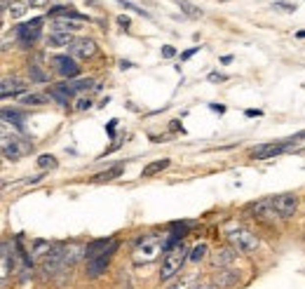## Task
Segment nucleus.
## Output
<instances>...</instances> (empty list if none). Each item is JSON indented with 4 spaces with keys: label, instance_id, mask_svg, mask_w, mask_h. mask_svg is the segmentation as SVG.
<instances>
[{
    "label": "nucleus",
    "instance_id": "13",
    "mask_svg": "<svg viewBox=\"0 0 305 289\" xmlns=\"http://www.w3.org/2000/svg\"><path fill=\"white\" fill-rule=\"evenodd\" d=\"M111 257L113 254H106V257H96V259H89L87 261V278H92V280H96V278H101L106 273V268H108V261H111Z\"/></svg>",
    "mask_w": 305,
    "mask_h": 289
},
{
    "label": "nucleus",
    "instance_id": "18",
    "mask_svg": "<svg viewBox=\"0 0 305 289\" xmlns=\"http://www.w3.org/2000/svg\"><path fill=\"white\" fill-rule=\"evenodd\" d=\"M83 29V22H75V19H68V17H61V19H54L52 22V31H61V33H75Z\"/></svg>",
    "mask_w": 305,
    "mask_h": 289
},
{
    "label": "nucleus",
    "instance_id": "19",
    "mask_svg": "<svg viewBox=\"0 0 305 289\" xmlns=\"http://www.w3.org/2000/svg\"><path fill=\"white\" fill-rule=\"evenodd\" d=\"M235 257H237V249L235 247H228V249H216V254H214V266H228V263H232L235 261Z\"/></svg>",
    "mask_w": 305,
    "mask_h": 289
},
{
    "label": "nucleus",
    "instance_id": "34",
    "mask_svg": "<svg viewBox=\"0 0 305 289\" xmlns=\"http://www.w3.org/2000/svg\"><path fill=\"white\" fill-rule=\"evenodd\" d=\"M87 108H92V99L87 96V99H78V104H75V111H87Z\"/></svg>",
    "mask_w": 305,
    "mask_h": 289
},
{
    "label": "nucleus",
    "instance_id": "4",
    "mask_svg": "<svg viewBox=\"0 0 305 289\" xmlns=\"http://www.w3.org/2000/svg\"><path fill=\"white\" fill-rule=\"evenodd\" d=\"M14 35L21 43V47H31L38 38L42 35V19H31V22H24L14 29Z\"/></svg>",
    "mask_w": 305,
    "mask_h": 289
},
{
    "label": "nucleus",
    "instance_id": "27",
    "mask_svg": "<svg viewBox=\"0 0 305 289\" xmlns=\"http://www.w3.org/2000/svg\"><path fill=\"white\" fill-rule=\"evenodd\" d=\"M21 104H24V106H42V104H45V96L42 94H24L21 96Z\"/></svg>",
    "mask_w": 305,
    "mask_h": 289
},
{
    "label": "nucleus",
    "instance_id": "6",
    "mask_svg": "<svg viewBox=\"0 0 305 289\" xmlns=\"http://www.w3.org/2000/svg\"><path fill=\"white\" fill-rule=\"evenodd\" d=\"M40 270L45 273V275H56L59 270H66V263H63V247L61 245L52 247V249L40 259Z\"/></svg>",
    "mask_w": 305,
    "mask_h": 289
},
{
    "label": "nucleus",
    "instance_id": "5",
    "mask_svg": "<svg viewBox=\"0 0 305 289\" xmlns=\"http://www.w3.org/2000/svg\"><path fill=\"white\" fill-rule=\"evenodd\" d=\"M247 212H251V216L256 219V221L268 224V226H273L277 219H282V216L277 214V209H275L273 198H270V200H258V202L249 204V207H247Z\"/></svg>",
    "mask_w": 305,
    "mask_h": 289
},
{
    "label": "nucleus",
    "instance_id": "9",
    "mask_svg": "<svg viewBox=\"0 0 305 289\" xmlns=\"http://www.w3.org/2000/svg\"><path fill=\"white\" fill-rule=\"evenodd\" d=\"M291 146V141H279V144H261V146H256V148H251V158H256V160H270V158H277L279 153H284L286 148Z\"/></svg>",
    "mask_w": 305,
    "mask_h": 289
},
{
    "label": "nucleus",
    "instance_id": "42",
    "mask_svg": "<svg viewBox=\"0 0 305 289\" xmlns=\"http://www.w3.org/2000/svg\"><path fill=\"white\" fill-rule=\"evenodd\" d=\"M221 80H225V75H221V73H211L209 75V83H221Z\"/></svg>",
    "mask_w": 305,
    "mask_h": 289
},
{
    "label": "nucleus",
    "instance_id": "40",
    "mask_svg": "<svg viewBox=\"0 0 305 289\" xmlns=\"http://www.w3.org/2000/svg\"><path fill=\"white\" fill-rule=\"evenodd\" d=\"M169 289H190V285H188V280H181V282H176V285H171Z\"/></svg>",
    "mask_w": 305,
    "mask_h": 289
},
{
    "label": "nucleus",
    "instance_id": "25",
    "mask_svg": "<svg viewBox=\"0 0 305 289\" xmlns=\"http://www.w3.org/2000/svg\"><path fill=\"white\" fill-rule=\"evenodd\" d=\"M28 73H31V80L33 83H47V73L42 71L38 64H31L28 66Z\"/></svg>",
    "mask_w": 305,
    "mask_h": 289
},
{
    "label": "nucleus",
    "instance_id": "3",
    "mask_svg": "<svg viewBox=\"0 0 305 289\" xmlns=\"http://www.w3.org/2000/svg\"><path fill=\"white\" fill-rule=\"evenodd\" d=\"M188 254H190V249L183 245V242H179V245L171 247L167 254H165V259H162L160 280H162V282H167V280H171L174 275H179L181 268H183V263H186V259H188Z\"/></svg>",
    "mask_w": 305,
    "mask_h": 289
},
{
    "label": "nucleus",
    "instance_id": "14",
    "mask_svg": "<svg viewBox=\"0 0 305 289\" xmlns=\"http://www.w3.org/2000/svg\"><path fill=\"white\" fill-rule=\"evenodd\" d=\"M24 89H26V83H21L19 78H5V80L0 83V96H2V99L24 94Z\"/></svg>",
    "mask_w": 305,
    "mask_h": 289
},
{
    "label": "nucleus",
    "instance_id": "32",
    "mask_svg": "<svg viewBox=\"0 0 305 289\" xmlns=\"http://www.w3.org/2000/svg\"><path fill=\"white\" fill-rule=\"evenodd\" d=\"M71 85H73L75 92H83V89L94 87V80H92V78H80V80H75V83H71Z\"/></svg>",
    "mask_w": 305,
    "mask_h": 289
},
{
    "label": "nucleus",
    "instance_id": "2",
    "mask_svg": "<svg viewBox=\"0 0 305 289\" xmlns=\"http://www.w3.org/2000/svg\"><path fill=\"white\" fill-rule=\"evenodd\" d=\"M165 249V242H162V235L160 233H148L139 240L137 245H134V252H132V259H134V263L141 266V263H150V261H155L158 254Z\"/></svg>",
    "mask_w": 305,
    "mask_h": 289
},
{
    "label": "nucleus",
    "instance_id": "1",
    "mask_svg": "<svg viewBox=\"0 0 305 289\" xmlns=\"http://www.w3.org/2000/svg\"><path fill=\"white\" fill-rule=\"evenodd\" d=\"M223 233H225L228 242L237 252H253L258 247V237L253 235L244 224H240V221H228V224L223 226Z\"/></svg>",
    "mask_w": 305,
    "mask_h": 289
},
{
    "label": "nucleus",
    "instance_id": "35",
    "mask_svg": "<svg viewBox=\"0 0 305 289\" xmlns=\"http://www.w3.org/2000/svg\"><path fill=\"white\" fill-rule=\"evenodd\" d=\"M195 52H200V45H195L193 50H186V52L181 54V61H188V59H190V57H193Z\"/></svg>",
    "mask_w": 305,
    "mask_h": 289
},
{
    "label": "nucleus",
    "instance_id": "31",
    "mask_svg": "<svg viewBox=\"0 0 305 289\" xmlns=\"http://www.w3.org/2000/svg\"><path fill=\"white\" fill-rule=\"evenodd\" d=\"M237 280V275H232V273H228V270H221V275L216 278V285L219 287H228V285H232Z\"/></svg>",
    "mask_w": 305,
    "mask_h": 289
},
{
    "label": "nucleus",
    "instance_id": "8",
    "mask_svg": "<svg viewBox=\"0 0 305 289\" xmlns=\"http://www.w3.org/2000/svg\"><path fill=\"white\" fill-rule=\"evenodd\" d=\"M31 150V144H24L19 137H7V134H2V155L7 158V160H19L24 153H28Z\"/></svg>",
    "mask_w": 305,
    "mask_h": 289
},
{
    "label": "nucleus",
    "instance_id": "20",
    "mask_svg": "<svg viewBox=\"0 0 305 289\" xmlns=\"http://www.w3.org/2000/svg\"><path fill=\"white\" fill-rule=\"evenodd\" d=\"M125 172V165H113L111 170H106V172H99L96 176H92V181L94 183H106V181H113V179H117L120 174Z\"/></svg>",
    "mask_w": 305,
    "mask_h": 289
},
{
    "label": "nucleus",
    "instance_id": "29",
    "mask_svg": "<svg viewBox=\"0 0 305 289\" xmlns=\"http://www.w3.org/2000/svg\"><path fill=\"white\" fill-rule=\"evenodd\" d=\"M38 165H40V170H54L56 167V158L50 155V153H45V155L38 158Z\"/></svg>",
    "mask_w": 305,
    "mask_h": 289
},
{
    "label": "nucleus",
    "instance_id": "10",
    "mask_svg": "<svg viewBox=\"0 0 305 289\" xmlns=\"http://www.w3.org/2000/svg\"><path fill=\"white\" fill-rule=\"evenodd\" d=\"M273 204L277 209V214L282 219H289V216L296 214V207H298V198L291 195V193H282V195H275L273 198Z\"/></svg>",
    "mask_w": 305,
    "mask_h": 289
},
{
    "label": "nucleus",
    "instance_id": "16",
    "mask_svg": "<svg viewBox=\"0 0 305 289\" xmlns=\"http://www.w3.org/2000/svg\"><path fill=\"white\" fill-rule=\"evenodd\" d=\"M50 17L54 19H61V17H68V19H75V22H87V17L75 12L71 5H56V7H50Z\"/></svg>",
    "mask_w": 305,
    "mask_h": 289
},
{
    "label": "nucleus",
    "instance_id": "30",
    "mask_svg": "<svg viewBox=\"0 0 305 289\" xmlns=\"http://www.w3.org/2000/svg\"><path fill=\"white\" fill-rule=\"evenodd\" d=\"M7 12L12 14V19H21V17L26 14V2H12Z\"/></svg>",
    "mask_w": 305,
    "mask_h": 289
},
{
    "label": "nucleus",
    "instance_id": "45",
    "mask_svg": "<svg viewBox=\"0 0 305 289\" xmlns=\"http://www.w3.org/2000/svg\"><path fill=\"white\" fill-rule=\"evenodd\" d=\"M132 61H125V59H122V61H120V68H122V71H125V68H132Z\"/></svg>",
    "mask_w": 305,
    "mask_h": 289
},
{
    "label": "nucleus",
    "instance_id": "28",
    "mask_svg": "<svg viewBox=\"0 0 305 289\" xmlns=\"http://www.w3.org/2000/svg\"><path fill=\"white\" fill-rule=\"evenodd\" d=\"M176 5H179V7H181V12H186L188 17H200V14H202V10H200V7H195V5H190L188 0H179Z\"/></svg>",
    "mask_w": 305,
    "mask_h": 289
},
{
    "label": "nucleus",
    "instance_id": "21",
    "mask_svg": "<svg viewBox=\"0 0 305 289\" xmlns=\"http://www.w3.org/2000/svg\"><path fill=\"white\" fill-rule=\"evenodd\" d=\"M167 167H169V160H167V158H162V160H155V162H150V165H146V167H143L141 176H155V174H160V172L167 170Z\"/></svg>",
    "mask_w": 305,
    "mask_h": 289
},
{
    "label": "nucleus",
    "instance_id": "36",
    "mask_svg": "<svg viewBox=\"0 0 305 289\" xmlns=\"http://www.w3.org/2000/svg\"><path fill=\"white\" fill-rule=\"evenodd\" d=\"M122 7H127V10H134V12H139V14H146V12L141 10V7H137V5H132V2H127V0H117Z\"/></svg>",
    "mask_w": 305,
    "mask_h": 289
},
{
    "label": "nucleus",
    "instance_id": "11",
    "mask_svg": "<svg viewBox=\"0 0 305 289\" xmlns=\"http://www.w3.org/2000/svg\"><path fill=\"white\" fill-rule=\"evenodd\" d=\"M96 54V43L89 40V38H83V40H75L71 45V57L73 59H89Z\"/></svg>",
    "mask_w": 305,
    "mask_h": 289
},
{
    "label": "nucleus",
    "instance_id": "39",
    "mask_svg": "<svg viewBox=\"0 0 305 289\" xmlns=\"http://www.w3.org/2000/svg\"><path fill=\"white\" fill-rule=\"evenodd\" d=\"M244 116H247V118H258V116H263V111H256V108H249V111H244Z\"/></svg>",
    "mask_w": 305,
    "mask_h": 289
},
{
    "label": "nucleus",
    "instance_id": "33",
    "mask_svg": "<svg viewBox=\"0 0 305 289\" xmlns=\"http://www.w3.org/2000/svg\"><path fill=\"white\" fill-rule=\"evenodd\" d=\"M273 7H275V10L289 12V14H291V12H296V5H291V2H284V0H275Z\"/></svg>",
    "mask_w": 305,
    "mask_h": 289
},
{
    "label": "nucleus",
    "instance_id": "37",
    "mask_svg": "<svg viewBox=\"0 0 305 289\" xmlns=\"http://www.w3.org/2000/svg\"><path fill=\"white\" fill-rule=\"evenodd\" d=\"M117 26H122V29H129V26H132V22H129V17H125V14H120V17H117Z\"/></svg>",
    "mask_w": 305,
    "mask_h": 289
},
{
    "label": "nucleus",
    "instance_id": "46",
    "mask_svg": "<svg viewBox=\"0 0 305 289\" xmlns=\"http://www.w3.org/2000/svg\"><path fill=\"white\" fill-rule=\"evenodd\" d=\"M211 111H216V113H223V111H225V108H223V106H216V104H211Z\"/></svg>",
    "mask_w": 305,
    "mask_h": 289
},
{
    "label": "nucleus",
    "instance_id": "22",
    "mask_svg": "<svg viewBox=\"0 0 305 289\" xmlns=\"http://www.w3.org/2000/svg\"><path fill=\"white\" fill-rule=\"evenodd\" d=\"M12 270V261H10V242H2V280H7Z\"/></svg>",
    "mask_w": 305,
    "mask_h": 289
},
{
    "label": "nucleus",
    "instance_id": "15",
    "mask_svg": "<svg viewBox=\"0 0 305 289\" xmlns=\"http://www.w3.org/2000/svg\"><path fill=\"white\" fill-rule=\"evenodd\" d=\"M75 94V89L71 83H59V85H52L50 87V96L56 99L59 104H68L71 101V96Z\"/></svg>",
    "mask_w": 305,
    "mask_h": 289
},
{
    "label": "nucleus",
    "instance_id": "17",
    "mask_svg": "<svg viewBox=\"0 0 305 289\" xmlns=\"http://www.w3.org/2000/svg\"><path fill=\"white\" fill-rule=\"evenodd\" d=\"M73 40V33H61V31H52L47 35V45L50 47H71Z\"/></svg>",
    "mask_w": 305,
    "mask_h": 289
},
{
    "label": "nucleus",
    "instance_id": "24",
    "mask_svg": "<svg viewBox=\"0 0 305 289\" xmlns=\"http://www.w3.org/2000/svg\"><path fill=\"white\" fill-rule=\"evenodd\" d=\"M54 245H50V242H47V240H35V242H33V249H31V254L33 257H45V254H47V252H50V249H52Z\"/></svg>",
    "mask_w": 305,
    "mask_h": 289
},
{
    "label": "nucleus",
    "instance_id": "41",
    "mask_svg": "<svg viewBox=\"0 0 305 289\" xmlns=\"http://www.w3.org/2000/svg\"><path fill=\"white\" fill-rule=\"evenodd\" d=\"M47 2H50V0H28V5H31V7H45Z\"/></svg>",
    "mask_w": 305,
    "mask_h": 289
},
{
    "label": "nucleus",
    "instance_id": "26",
    "mask_svg": "<svg viewBox=\"0 0 305 289\" xmlns=\"http://www.w3.org/2000/svg\"><path fill=\"white\" fill-rule=\"evenodd\" d=\"M2 120H5V122H12V125H21L24 116H21L19 111H10V108H2Z\"/></svg>",
    "mask_w": 305,
    "mask_h": 289
},
{
    "label": "nucleus",
    "instance_id": "47",
    "mask_svg": "<svg viewBox=\"0 0 305 289\" xmlns=\"http://www.w3.org/2000/svg\"><path fill=\"white\" fill-rule=\"evenodd\" d=\"M296 35H298V38H305V31H298Z\"/></svg>",
    "mask_w": 305,
    "mask_h": 289
},
{
    "label": "nucleus",
    "instance_id": "7",
    "mask_svg": "<svg viewBox=\"0 0 305 289\" xmlns=\"http://www.w3.org/2000/svg\"><path fill=\"white\" fill-rule=\"evenodd\" d=\"M120 242H117L115 237H99V240H92L89 245H87V252H84V257L87 261L89 259H96V257H106V254H115Z\"/></svg>",
    "mask_w": 305,
    "mask_h": 289
},
{
    "label": "nucleus",
    "instance_id": "38",
    "mask_svg": "<svg viewBox=\"0 0 305 289\" xmlns=\"http://www.w3.org/2000/svg\"><path fill=\"white\" fill-rule=\"evenodd\" d=\"M174 54H176V50H174V47H171V45H165V47H162V57H174Z\"/></svg>",
    "mask_w": 305,
    "mask_h": 289
},
{
    "label": "nucleus",
    "instance_id": "43",
    "mask_svg": "<svg viewBox=\"0 0 305 289\" xmlns=\"http://www.w3.org/2000/svg\"><path fill=\"white\" fill-rule=\"evenodd\" d=\"M195 289H216V287H214L211 282H202V285H197V287H195Z\"/></svg>",
    "mask_w": 305,
    "mask_h": 289
},
{
    "label": "nucleus",
    "instance_id": "23",
    "mask_svg": "<svg viewBox=\"0 0 305 289\" xmlns=\"http://www.w3.org/2000/svg\"><path fill=\"white\" fill-rule=\"evenodd\" d=\"M207 257V245L204 242H197V245L190 249L188 254V261H193V263H197V261H202V259Z\"/></svg>",
    "mask_w": 305,
    "mask_h": 289
},
{
    "label": "nucleus",
    "instance_id": "12",
    "mask_svg": "<svg viewBox=\"0 0 305 289\" xmlns=\"http://www.w3.org/2000/svg\"><path fill=\"white\" fill-rule=\"evenodd\" d=\"M54 64H56V71H59L61 78H75V75L80 73V66L75 64L73 57H66V54L54 57Z\"/></svg>",
    "mask_w": 305,
    "mask_h": 289
},
{
    "label": "nucleus",
    "instance_id": "44",
    "mask_svg": "<svg viewBox=\"0 0 305 289\" xmlns=\"http://www.w3.org/2000/svg\"><path fill=\"white\" fill-rule=\"evenodd\" d=\"M115 125H117V120H111V122H108V134L115 132Z\"/></svg>",
    "mask_w": 305,
    "mask_h": 289
}]
</instances>
